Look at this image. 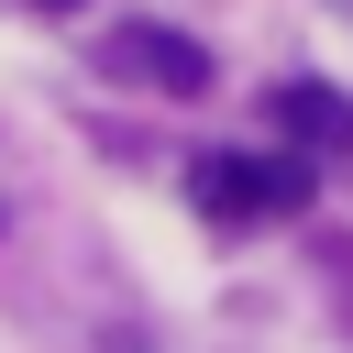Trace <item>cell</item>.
I'll return each mask as SVG.
<instances>
[{
  "label": "cell",
  "instance_id": "6da1fadb",
  "mask_svg": "<svg viewBox=\"0 0 353 353\" xmlns=\"http://www.w3.org/2000/svg\"><path fill=\"white\" fill-rule=\"evenodd\" d=\"M188 188H199V210H210V221H287V210H309V199H320L309 143H276V154H199V165H188Z\"/></svg>",
  "mask_w": 353,
  "mask_h": 353
},
{
  "label": "cell",
  "instance_id": "7a4b0ae2",
  "mask_svg": "<svg viewBox=\"0 0 353 353\" xmlns=\"http://www.w3.org/2000/svg\"><path fill=\"white\" fill-rule=\"evenodd\" d=\"M99 66L132 77V88H165V99H199V88H210V44H199V33H165V22L99 33Z\"/></svg>",
  "mask_w": 353,
  "mask_h": 353
},
{
  "label": "cell",
  "instance_id": "3957f363",
  "mask_svg": "<svg viewBox=\"0 0 353 353\" xmlns=\"http://www.w3.org/2000/svg\"><path fill=\"white\" fill-rule=\"evenodd\" d=\"M276 132L309 143V154H353V99L320 88V77H287V88H276Z\"/></svg>",
  "mask_w": 353,
  "mask_h": 353
}]
</instances>
